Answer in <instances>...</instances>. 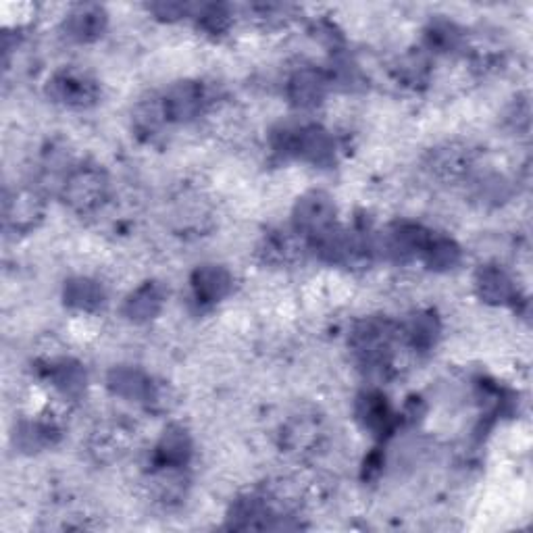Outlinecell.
Returning a JSON list of instances; mask_svg holds the SVG:
<instances>
[{
  "instance_id": "cell-25",
  "label": "cell",
  "mask_w": 533,
  "mask_h": 533,
  "mask_svg": "<svg viewBox=\"0 0 533 533\" xmlns=\"http://www.w3.org/2000/svg\"><path fill=\"white\" fill-rule=\"evenodd\" d=\"M198 21L207 32L221 34L227 30V25H230V13H227V9L221 5H209L205 9H200Z\"/></svg>"
},
{
  "instance_id": "cell-10",
  "label": "cell",
  "mask_w": 533,
  "mask_h": 533,
  "mask_svg": "<svg viewBox=\"0 0 533 533\" xmlns=\"http://www.w3.org/2000/svg\"><path fill=\"white\" fill-rule=\"evenodd\" d=\"M65 36L73 42H92L103 36L107 28V13L98 5L73 7L65 19Z\"/></svg>"
},
{
  "instance_id": "cell-18",
  "label": "cell",
  "mask_w": 533,
  "mask_h": 533,
  "mask_svg": "<svg viewBox=\"0 0 533 533\" xmlns=\"http://www.w3.org/2000/svg\"><path fill=\"white\" fill-rule=\"evenodd\" d=\"M471 165L469 152L465 148H456V146H444L431 152L429 159V169L434 171L438 177H444V180H456L467 173Z\"/></svg>"
},
{
  "instance_id": "cell-17",
  "label": "cell",
  "mask_w": 533,
  "mask_h": 533,
  "mask_svg": "<svg viewBox=\"0 0 533 533\" xmlns=\"http://www.w3.org/2000/svg\"><path fill=\"white\" fill-rule=\"evenodd\" d=\"M65 304L75 311H98L105 304V290L94 279L88 277H73L65 284L63 290Z\"/></svg>"
},
{
  "instance_id": "cell-2",
  "label": "cell",
  "mask_w": 533,
  "mask_h": 533,
  "mask_svg": "<svg viewBox=\"0 0 533 533\" xmlns=\"http://www.w3.org/2000/svg\"><path fill=\"white\" fill-rule=\"evenodd\" d=\"M275 148L313 165H329L336 159V142L319 125L284 128L275 136Z\"/></svg>"
},
{
  "instance_id": "cell-4",
  "label": "cell",
  "mask_w": 533,
  "mask_h": 533,
  "mask_svg": "<svg viewBox=\"0 0 533 533\" xmlns=\"http://www.w3.org/2000/svg\"><path fill=\"white\" fill-rule=\"evenodd\" d=\"M394 327L388 321L371 319L357 327L352 334V348L365 367L382 369L388 365L394 342Z\"/></svg>"
},
{
  "instance_id": "cell-24",
  "label": "cell",
  "mask_w": 533,
  "mask_h": 533,
  "mask_svg": "<svg viewBox=\"0 0 533 533\" xmlns=\"http://www.w3.org/2000/svg\"><path fill=\"white\" fill-rule=\"evenodd\" d=\"M427 40L431 46H436L440 50H444V53H448V50L456 48L461 44V32L454 28L452 23H436V25H431V30L427 34Z\"/></svg>"
},
{
  "instance_id": "cell-11",
  "label": "cell",
  "mask_w": 533,
  "mask_h": 533,
  "mask_svg": "<svg viewBox=\"0 0 533 533\" xmlns=\"http://www.w3.org/2000/svg\"><path fill=\"white\" fill-rule=\"evenodd\" d=\"M109 390L115 396H121L125 400H136V402H157L159 392L157 386L152 384V379L144 375L138 369L132 367H119L113 369L109 375Z\"/></svg>"
},
{
  "instance_id": "cell-12",
  "label": "cell",
  "mask_w": 533,
  "mask_h": 533,
  "mask_svg": "<svg viewBox=\"0 0 533 533\" xmlns=\"http://www.w3.org/2000/svg\"><path fill=\"white\" fill-rule=\"evenodd\" d=\"M234 277L221 265H202L192 273V290L198 302L215 304L232 292Z\"/></svg>"
},
{
  "instance_id": "cell-15",
  "label": "cell",
  "mask_w": 533,
  "mask_h": 533,
  "mask_svg": "<svg viewBox=\"0 0 533 533\" xmlns=\"http://www.w3.org/2000/svg\"><path fill=\"white\" fill-rule=\"evenodd\" d=\"M163 300H165L163 288L155 282H148L128 296V300L123 304V315L134 323H146L161 313Z\"/></svg>"
},
{
  "instance_id": "cell-9",
  "label": "cell",
  "mask_w": 533,
  "mask_h": 533,
  "mask_svg": "<svg viewBox=\"0 0 533 533\" xmlns=\"http://www.w3.org/2000/svg\"><path fill=\"white\" fill-rule=\"evenodd\" d=\"M327 88H329L327 73L315 67H302L288 82V96L298 109H313L323 103Z\"/></svg>"
},
{
  "instance_id": "cell-21",
  "label": "cell",
  "mask_w": 533,
  "mask_h": 533,
  "mask_svg": "<svg viewBox=\"0 0 533 533\" xmlns=\"http://www.w3.org/2000/svg\"><path fill=\"white\" fill-rule=\"evenodd\" d=\"M423 259L431 269L446 271L461 261V248L448 238L431 236V240L423 252Z\"/></svg>"
},
{
  "instance_id": "cell-19",
  "label": "cell",
  "mask_w": 533,
  "mask_h": 533,
  "mask_svg": "<svg viewBox=\"0 0 533 533\" xmlns=\"http://www.w3.org/2000/svg\"><path fill=\"white\" fill-rule=\"evenodd\" d=\"M48 377L55 388H59L65 396H78L86 388V371L80 363L59 359L50 361Z\"/></svg>"
},
{
  "instance_id": "cell-8",
  "label": "cell",
  "mask_w": 533,
  "mask_h": 533,
  "mask_svg": "<svg viewBox=\"0 0 533 533\" xmlns=\"http://www.w3.org/2000/svg\"><path fill=\"white\" fill-rule=\"evenodd\" d=\"M427 230H423L421 225L415 223H398L384 238V250L386 255H390L396 261H406V259H415L423 257V252L431 240Z\"/></svg>"
},
{
  "instance_id": "cell-23",
  "label": "cell",
  "mask_w": 533,
  "mask_h": 533,
  "mask_svg": "<svg viewBox=\"0 0 533 533\" xmlns=\"http://www.w3.org/2000/svg\"><path fill=\"white\" fill-rule=\"evenodd\" d=\"M438 334H440L438 319L429 313L415 315L409 327H406V338H409V342L419 350H427L434 346L438 340Z\"/></svg>"
},
{
  "instance_id": "cell-6",
  "label": "cell",
  "mask_w": 533,
  "mask_h": 533,
  "mask_svg": "<svg viewBox=\"0 0 533 533\" xmlns=\"http://www.w3.org/2000/svg\"><path fill=\"white\" fill-rule=\"evenodd\" d=\"M163 113L167 121L188 123L196 119L207 105V92L202 84L196 82H180L161 98Z\"/></svg>"
},
{
  "instance_id": "cell-14",
  "label": "cell",
  "mask_w": 533,
  "mask_h": 533,
  "mask_svg": "<svg viewBox=\"0 0 533 533\" xmlns=\"http://www.w3.org/2000/svg\"><path fill=\"white\" fill-rule=\"evenodd\" d=\"M359 421L375 436H386L394 427V413L384 394L365 392L357 402Z\"/></svg>"
},
{
  "instance_id": "cell-26",
  "label": "cell",
  "mask_w": 533,
  "mask_h": 533,
  "mask_svg": "<svg viewBox=\"0 0 533 533\" xmlns=\"http://www.w3.org/2000/svg\"><path fill=\"white\" fill-rule=\"evenodd\" d=\"M150 11L161 19H177L184 17L190 11V7L182 3H159V5H150Z\"/></svg>"
},
{
  "instance_id": "cell-16",
  "label": "cell",
  "mask_w": 533,
  "mask_h": 533,
  "mask_svg": "<svg viewBox=\"0 0 533 533\" xmlns=\"http://www.w3.org/2000/svg\"><path fill=\"white\" fill-rule=\"evenodd\" d=\"M475 288L481 300L490 304H506L515 298V286L511 275L500 267H481L475 277Z\"/></svg>"
},
{
  "instance_id": "cell-3",
  "label": "cell",
  "mask_w": 533,
  "mask_h": 533,
  "mask_svg": "<svg viewBox=\"0 0 533 533\" xmlns=\"http://www.w3.org/2000/svg\"><path fill=\"white\" fill-rule=\"evenodd\" d=\"M46 94L50 96V100H55V103L63 107L88 109L98 100L100 88L98 82L86 71L67 67L57 71L53 78L48 80Z\"/></svg>"
},
{
  "instance_id": "cell-20",
  "label": "cell",
  "mask_w": 533,
  "mask_h": 533,
  "mask_svg": "<svg viewBox=\"0 0 533 533\" xmlns=\"http://www.w3.org/2000/svg\"><path fill=\"white\" fill-rule=\"evenodd\" d=\"M130 438H128V431L119 425L107 427L103 431H98V434L92 438V452L96 454L98 461H115L119 456L128 450Z\"/></svg>"
},
{
  "instance_id": "cell-7",
  "label": "cell",
  "mask_w": 533,
  "mask_h": 533,
  "mask_svg": "<svg viewBox=\"0 0 533 533\" xmlns=\"http://www.w3.org/2000/svg\"><path fill=\"white\" fill-rule=\"evenodd\" d=\"M44 215V200L34 190H17L5 196V225L15 234H28Z\"/></svg>"
},
{
  "instance_id": "cell-1",
  "label": "cell",
  "mask_w": 533,
  "mask_h": 533,
  "mask_svg": "<svg viewBox=\"0 0 533 533\" xmlns=\"http://www.w3.org/2000/svg\"><path fill=\"white\" fill-rule=\"evenodd\" d=\"M111 192L109 177L103 169L82 165L71 169L61 186L65 205L78 213H92L105 205Z\"/></svg>"
},
{
  "instance_id": "cell-22",
  "label": "cell",
  "mask_w": 533,
  "mask_h": 533,
  "mask_svg": "<svg viewBox=\"0 0 533 533\" xmlns=\"http://www.w3.org/2000/svg\"><path fill=\"white\" fill-rule=\"evenodd\" d=\"M59 436V429L48 423V421H32V423H23L17 431V444L23 450H40L48 444H53L55 438Z\"/></svg>"
},
{
  "instance_id": "cell-13",
  "label": "cell",
  "mask_w": 533,
  "mask_h": 533,
  "mask_svg": "<svg viewBox=\"0 0 533 533\" xmlns=\"http://www.w3.org/2000/svg\"><path fill=\"white\" fill-rule=\"evenodd\" d=\"M192 454L190 436L182 427H169L155 450L157 469H182L188 465Z\"/></svg>"
},
{
  "instance_id": "cell-5",
  "label": "cell",
  "mask_w": 533,
  "mask_h": 533,
  "mask_svg": "<svg viewBox=\"0 0 533 533\" xmlns=\"http://www.w3.org/2000/svg\"><path fill=\"white\" fill-rule=\"evenodd\" d=\"M336 225V205L325 192L304 194L294 207V232L311 242Z\"/></svg>"
}]
</instances>
